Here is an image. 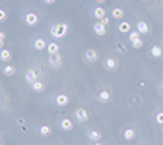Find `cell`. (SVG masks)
Segmentation results:
<instances>
[{
    "instance_id": "obj_1",
    "label": "cell",
    "mask_w": 163,
    "mask_h": 145,
    "mask_svg": "<svg viewBox=\"0 0 163 145\" xmlns=\"http://www.w3.org/2000/svg\"><path fill=\"white\" fill-rule=\"evenodd\" d=\"M69 31V26L66 25V23H55V25H52L51 29H50V33H51L52 38H63L66 36V33Z\"/></svg>"
},
{
    "instance_id": "obj_2",
    "label": "cell",
    "mask_w": 163,
    "mask_h": 145,
    "mask_svg": "<svg viewBox=\"0 0 163 145\" xmlns=\"http://www.w3.org/2000/svg\"><path fill=\"white\" fill-rule=\"evenodd\" d=\"M38 22H39V19H38V15L37 13L29 12V13L25 15V23L28 25V26H35Z\"/></svg>"
},
{
    "instance_id": "obj_3",
    "label": "cell",
    "mask_w": 163,
    "mask_h": 145,
    "mask_svg": "<svg viewBox=\"0 0 163 145\" xmlns=\"http://www.w3.org/2000/svg\"><path fill=\"white\" fill-rule=\"evenodd\" d=\"M74 116H76V119H77L79 122H86V120L89 119L87 110H86V109H83V107H79V109H76Z\"/></svg>"
},
{
    "instance_id": "obj_4",
    "label": "cell",
    "mask_w": 163,
    "mask_h": 145,
    "mask_svg": "<svg viewBox=\"0 0 163 145\" xmlns=\"http://www.w3.org/2000/svg\"><path fill=\"white\" fill-rule=\"evenodd\" d=\"M85 59L87 62H95L96 59H98V54L95 49H92V48H87L85 51Z\"/></svg>"
},
{
    "instance_id": "obj_5",
    "label": "cell",
    "mask_w": 163,
    "mask_h": 145,
    "mask_svg": "<svg viewBox=\"0 0 163 145\" xmlns=\"http://www.w3.org/2000/svg\"><path fill=\"white\" fill-rule=\"evenodd\" d=\"M37 77H38V74H37V71H34V70H28V71L25 72V80L31 84V86H32L35 81H38Z\"/></svg>"
},
{
    "instance_id": "obj_6",
    "label": "cell",
    "mask_w": 163,
    "mask_h": 145,
    "mask_svg": "<svg viewBox=\"0 0 163 145\" xmlns=\"http://www.w3.org/2000/svg\"><path fill=\"white\" fill-rule=\"evenodd\" d=\"M50 66L52 67V68H57V67L61 66V55L58 54H55V55H50Z\"/></svg>"
},
{
    "instance_id": "obj_7",
    "label": "cell",
    "mask_w": 163,
    "mask_h": 145,
    "mask_svg": "<svg viewBox=\"0 0 163 145\" xmlns=\"http://www.w3.org/2000/svg\"><path fill=\"white\" fill-rule=\"evenodd\" d=\"M93 29H95V33L99 35V36H104L105 33H106V26H105L104 23H101V22H96L93 25Z\"/></svg>"
},
{
    "instance_id": "obj_8",
    "label": "cell",
    "mask_w": 163,
    "mask_h": 145,
    "mask_svg": "<svg viewBox=\"0 0 163 145\" xmlns=\"http://www.w3.org/2000/svg\"><path fill=\"white\" fill-rule=\"evenodd\" d=\"M47 51H48V54L50 55H55V54L60 52V46L57 42H50L48 44V46H47Z\"/></svg>"
},
{
    "instance_id": "obj_9",
    "label": "cell",
    "mask_w": 163,
    "mask_h": 145,
    "mask_svg": "<svg viewBox=\"0 0 163 145\" xmlns=\"http://www.w3.org/2000/svg\"><path fill=\"white\" fill-rule=\"evenodd\" d=\"M60 128L63 129V131H72L73 129V122L72 119H63L61 122H60Z\"/></svg>"
},
{
    "instance_id": "obj_10",
    "label": "cell",
    "mask_w": 163,
    "mask_h": 145,
    "mask_svg": "<svg viewBox=\"0 0 163 145\" xmlns=\"http://www.w3.org/2000/svg\"><path fill=\"white\" fill-rule=\"evenodd\" d=\"M34 46H35V49L37 51H42V49H47V41L42 39V38H38V39L34 42Z\"/></svg>"
},
{
    "instance_id": "obj_11",
    "label": "cell",
    "mask_w": 163,
    "mask_h": 145,
    "mask_svg": "<svg viewBox=\"0 0 163 145\" xmlns=\"http://www.w3.org/2000/svg\"><path fill=\"white\" fill-rule=\"evenodd\" d=\"M117 66H118V61L115 58H108L106 61H105V68H106V70H109V71L115 70Z\"/></svg>"
},
{
    "instance_id": "obj_12",
    "label": "cell",
    "mask_w": 163,
    "mask_h": 145,
    "mask_svg": "<svg viewBox=\"0 0 163 145\" xmlns=\"http://www.w3.org/2000/svg\"><path fill=\"white\" fill-rule=\"evenodd\" d=\"M93 15H95V18L96 19H104L105 16H106V12H105V9L104 7H101V6H96L95 7V10H93Z\"/></svg>"
},
{
    "instance_id": "obj_13",
    "label": "cell",
    "mask_w": 163,
    "mask_h": 145,
    "mask_svg": "<svg viewBox=\"0 0 163 145\" xmlns=\"http://www.w3.org/2000/svg\"><path fill=\"white\" fill-rule=\"evenodd\" d=\"M118 31H119L121 33H130L131 32L130 22H121V23L118 25Z\"/></svg>"
},
{
    "instance_id": "obj_14",
    "label": "cell",
    "mask_w": 163,
    "mask_h": 145,
    "mask_svg": "<svg viewBox=\"0 0 163 145\" xmlns=\"http://www.w3.org/2000/svg\"><path fill=\"white\" fill-rule=\"evenodd\" d=\"M55 103L58 106H66L69 103V96H67V94H58V96L55 97Z\"/></svg>"
},
{
    "instance_id": "obj_15",
    "label": "cell",
    "mask_w": 163,
    "mask_h": 145,
    "mask_svg": "<svg viewBox=\"0 0 163 145\" xmlns=\"http://www.w3.org/2000/svg\"><path fill=\"white\" fill-rule=\"evenodd\" d=\"M98 99L102 102V103H106V102H109L111 100V94H109V92L108 90H102V92L99 93Z\"/></svg>"
},
{
    "instance_id": "obj_16",
    "label": "cell",
    "mask_w": 163,
    "mask_h": 145,
    "mask_svg": "<svg viewBox=\"0 0 163 145\" xmlns=\"http://www.w3.org/2000/svg\"><path fill=\"white\" fill-rule=\"evenodd\" d=\"M89 138L93 141V142H98V141H101V138H102V133L99 131H89Z\"/></svg>"
},
{
    "instance_id": "obj_17",
    "label": "cell",
    "mask_w": 163,
    "mask_h": 145,
    "mask_svg": "<svg viewBox=\"0 0 163 145\" xmlns=\"http://www.w3.org/2000/svg\"><path fill=\"white\" fill-rule=\"evenodd\" d=\"M12 58V52L9 51V49H3L2 48V51H0V59L2 61H10Z\"/></svg>"
},
{
    "instance_id": "obj_18",
    "label": "cell",
    "mask_w": 163,
    "mask_h": 145,
    "mask_svg": "<svg viewBox=\"0 0 163 145\" xmlns=\"http://www.w3.org/2000/svg\"><path fill=\"white\" fill-rule=\"evenodd\" d=\"M150 52H151V55H153L154 58H160V57H162V54H163V51H162V48H160L159 45H154V46H151Z\"/></svg>"
},
{
    "instance_id": "obj_19",
    "label": "cell",
    "mask_w": 163,
    "mask_h": 145,
    "mask_svg": "<svg viewBox=\"0 0 163 145\" xmlns=\"http://www.w3.org/2000/svg\"><path fill=\"white\" fill-rule=\"evenodd\" d=\"M137 31L140 33H147L150 29H149V25H147L146 22H138L137 23Z\"/></svg>"
},
{
    "instance_id": "obj_20",
    "label": "cell",
    "mask_w": 163,
    "mask_h": 145,
    "mask_svg": "<svg viewBox=\"0 0 163 145\" xmlns=\"http://www.w3.org/2000/svg\"><path fill=\"white\" fill-rule=\"evenodd\" d=\"M112 18H115V19H122V18H124V10H122L121 7H115V9L112 10Z\"/></svg>"
},
{
    "instance_id": "obj_21",
    "label": "cell",
    "mask_w": 163,
    "mask_h": 145,
    "mask_svg": "<svg viewBox=\"0 0 163 145\" xmlns=\"http://www.w3.org/2000/svg\"><path fill=\"white\" fill-rule=\"evenodd\" d=\"M134 137H136V131H134V129L128 128V129H125V131H124V138L127 139V141L134 139Z\"/></svg>"
},
{
    "instance_id": "obj_22",
    "label": "cell",
    "mask_w": 163,
    "mask_h": 145,
    "mask_svg": "<svg viewBox=\"0 0 163 145\" xmlns=\"http://www.w3.org/2000/svg\"><path fill=\"white\" fill-rule=\"evenodd\" d=\"M44 89H45V84H44L42 81H35V83L32 84V90H34V92H38L39 93V92H42Z\"/></svg>"
},
{
    "instance_id": "obj_23",
    "label": "cell",
    "mask_w": 163,
    "mask_h": 145,
    "mask_svg": "<svg viewBox=\"0 0 163 145\" xmlns=\"http://www.w3.org/2000/svg\"><path fill=\"white\" fill-rule=\"evenodd\" d=\"M39 133H41L42 137H48V135H51V128L48 125H42L39 128Z\"/></svg>"
},
{
    "instance_id": "obj_24",
    "label": "cell",
    "mask_w": 163,
    "mask_h": 145,
    "mask_svg": "<svg viewBox=\"0 0 163 145\" xmlns=\"http://www.w3.org/2000/svg\"><path fill=\"white\" fill-rule=\"evenodd\" d=\"M3 74H5V76H7V77H9V76H13V74H15V67L7 64V66L3 68Z\"/></svg>"
},
{
    "instance_id": "obj_25",
    "label": "cell",
    "mask_w": 163,
    "mask_h": 145,
    "mask_svg": "<svg viewBox=\"0 0 163 145\" xmlns=\"http://www.w3.org/2000/svg\"><path fill=\"white\" fill-rule=\"evenodd\" d=\"M140 39V32L138 31H134V32H130V42H134V41Z\"/></svg>"
},
{
    "instance_id": "obj_26",
    "label": "cell",
    "mask_w": 163,
    "mask_h": 145,
    "mask_svg": "<svg viewBox=\"0 0 163 145\" xmlns=\"http://www.w3.org/2000/svg\"><path fill=\"white\" fill-rule=\"evenodd\" d=\"M131 46H133L134 49H138V48H141V46H143V39L140 38V39L134 41V42H131Z\"/></svg>"
},
{
    "instance_id": "obj_27",
    "label": "cell",
    "mask_w": 163,
    "mask_h": 145,
    "mask_svg": "<svg viewBox=\"0 0 163 145\" xmlns=\"http://www.w3.org/2000/svg\"><path fill=\"white\" fill-rule=\"evenodd\" d=\"M156 122L157 123H160V125H163V112L157 113L156 115Z\"/></svg>"
},
{
    "instance_id": "obj_28",
    "label": "cell",
    "mask_w": 163,
    "mask_h": 145,
    "mask_svg": "<svg viewBox=\"0 0 163 145\" xmlns=\"http://www.w3.org/2000/svg\"><path fill=\"white\" fill-rule=\"evenodd\" d=\"M6 18H7L6 12H5L3 9H0V22H5V20H6Z\"/></svg>"
},
{
    "instance_id": "obj_29",
    "label": "cell",
    "mask_w": 163,
    "mask_h": 145,
    "mask_svg": "<svg viewBox=\"0 0 163 145\" xmlns=\"http://www.w3.org/2000/svg\"><path fill=\"white\" fill-rule=\"evenodd\" d=\"M109 20H111V19H109V18H108V16H105L104 19H101V20H99V22H101V23H104L105 26H106V25H108V23H109Z\"/></svg>"
},
{
    "instance_id": "obj_30",
    "label": "cell",
    "mask_w": 163,
    "mask_h": 145,
    "mask_svg": "<svg viewBox=\"0 0 163 145\" xmlns=\"http://www.w3.org/2000/svg\"><path fill=\"white\" fill-rule=\"evenodd\" d=\"M5 44V32H0V46H3Z\"/></svg>"
},
{
    "instance_id": "obj_31",
    "label": "cell",
    "mask_w": 163,
    "mask_h": 145,
    "mask_svg": "<svg viewBox=\"0 0 163 145\" xmlns=\"http://www.w3.org/2000/svg\"><path fill=\"white\" fill-rule=\"evenodd\" d=\"M44 2H45L47 5H54L55 3V0H44Z\"/></svg>"
},
{
    "instance_id": "obj_32",
    "label": "cell",
    "mask_w": 163,
    "mask_h": 145,
    "mask_svg": "<svg viewBox=\"0 0 163 145\" xmlns=\"http://www.w3.org/2000/svg\"><path fill=\"white\" fill-rule=\"evenodd\" d=\"M96 2H98V3H104L105 0H96Z\"/></svg>"
},
{
    "instance_id": "obj_33",
    "label": "cell",
    "mask_w": 163,
    "mask_h": 145,
    "mask_svg": "<svg viewBox=\"0 0 163 145\" xmlns=\"http://www.w3.org/2000/svg\"><path fill=\"white\" fill-rule=\"evenodd\" d=\"M93 145H102V144H101V142H95V144H93Z\"/></svg>"
},
{
    "instance_id": "obj_34",
    "label": "cell",
    "mask_w": 163,
    "mask_h": 145,
    "mask_svg": "<svg viewBox=\"0 0 163 145\" xmlns=\"http://www.w3.org/2000/svg\"><path fill=\"white\" fill-rule=\"evenodd\" d=\"M2 145H5V144H3V142H2Z\"/></svg>"
}]
</instances>
